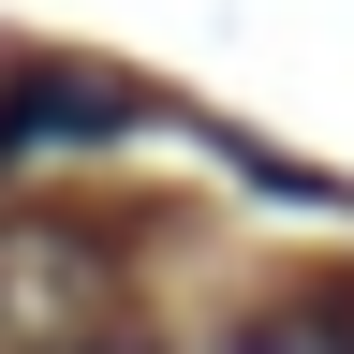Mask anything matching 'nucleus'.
I'll use <instances>...</instances> for the list:
<instances>
[{
	"mask_svg": "<svg viewBox=\"0 0 354 354\" xmlns=\"http://www.w3.org/2000/svg\"><path fill=\"white\" fill-rule=\"evenodd\" d=\"M251 354H354V295H310V310H266Z\"/></svg>",
	"mask_w": 354,
	"mask_h": 354,
	"instance_id": "obj_3",
	"label": "nucleus"
},
{
	"mask_svg": "<svg viewBox=\"0 0 354 354\" xmlns=\"http://www.w3.org/2000/svg\"><path fill=\"white\" fill-rule=\"evenodd\" d=\"M104 281H118L104 221H0V354H59V339H88Z\"/></svg>",
	"mask_w": 354,
	"mask_h": 354,
	"instance_id": "obj_1",
	"label": "nucleus"
},
{
	"mask_svg": "<svg viewBox=\"0 0 354 354\" xmlns=\"http://www.w3.org/2000/svg\"><path fill=\"white\" fill-rule=\"evenodd\" d=\"M59 354H148V339H104V325H88V339H59Z\"/></svg>",
	"mask_w": 354,
	"mask_h": 354,
	"instance_id": "obj_4",
	"label": "nucleus"
},
{
	"mask_svg": "<svg viewBox=\"0 0 354 354\" xmlns=\"http://www.w3.org/2000/svg\"><path fill=\"white\" fill-rule=\"evenodd\" d=\"M148 104H133L118 74H74V59H15L0 74V162H44V148H104V133H133Z\"/></svg>",
	"mask_w": 354,
	"mask_h": 354,
	"instance_id": "obj_2",
	"label": "nucleus"
}]
</instances>
